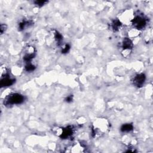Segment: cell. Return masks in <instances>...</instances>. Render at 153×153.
Returning <instances> with one entry per match:
<instances>
[{
	"label": "cell",
	"mask_w": 153,
	"mask_h": 153,
	"mask_svg": "<svg viewBox=\"0 0 153 153\" xmlns=\"http://www.w3.org/2000/svg\"><path fill=\"white\" fill-rule=\"evenodd\" d=\"M6 77H4L1 80V86L3 87H7V86H10L12 85L15 82V79L11 78L8 77L7 75H5Z\"/></svg>",
	"instance_id": "ba28073f"
},
{
	"label": "cell",
	"mask_w": 153,
	"mask_h": 153,
	"mask_svg": "<svg viewBox=\"0 0 153 153\" xmlns=\"http://www.w3.org/2000/svg\"><path fill=\"white\" fill-rule=\"evenodd\" d=\"M35 67L34 65H32V64H28L26 66H25V69L27 71H32L35 69Z\"/></svg>",
	"instance_id": "7c38bea8"
},
{
	"label": "cell",
	"mask_w": 153,
	"mask_h": 153,
	"mask_svg": "<svg viewBox=\"0 0 153 153\" xmlns=\"http://www.w3.org/2000/svg\"><path fill=\"white\" fill-rule=\"evenodd\" d=\"M69 49H70V46H69V45L66 44V45L65 46V48L62 49V52L63 53H66L67 52H69Z\"/></svg>",
	"instance_id": "5bb4252c"
},
{
	"label": "cell",
	"mask_w": 153,
	"mask_h": 153,
	"mask_svg": "<svg viewBox=\"0 0 153 153\" xmlns=\"http://www.w3.org/2000/svg\"><path fill=\"white\" fill-rule=\"evenodd\" d=\"M145 81V75L144 74H139L136 75L133 80L135 86L138 87H140L143 86Z\"/></svg>",
	"instance_id": "8992f818"
},
{
	"label": "cell",
	"mask_w": 153,
	"mask_h": 153,
	"mask_svg": "<svg viewBox=\"0 0 153 153\" xmlns=\"http://www.w3.org/2000/svg\"><path fill=\"white\" fill-rule=\"evenodd\" d=\"M133 126L132 124H125L121 127V131L123 132H129L133 130Z\"/></svg>",
	"instance_id": "30bf717a"
},
{
	"label": "cell",
	"mask_w": 153,
	"mask_h": 153,
	"mask_svg": "<svg viewBox=\"0 0 153 153\" xmlns=\"http://www.w3.org/2000/svg\"><path fill=\"white\" fill-rule=\"evenodd\" d=\"M48 3V1H35V4L37 5L38 6H44L45 3Z\"/></svg>",
	"instance_id": "4fadbf2b"
},
{
	"label": "cell",
	"mask_w": 153,
	"mask_h": 153,
	"mask_svg": "<svg viewBox=\"0 0 153 153\" xmlns=\"http://www.w3.org/2000/svg\"><path fill=\"white\" fill-rule=\"evenodd\" d=\"M122 25V23L120 22V21L119 19L114 20L111 23V28L114 31H119Z\"/></svg>",
	"instance_id": "9c48e42d"
},
{
	"label": "cell",
	"mask_w": 153,
	"mask_h": 153,
	"mask_svg": "<svg viewBox=\"0 0 153 153\" xmlns=\"http://www.w3.org/2000/svg\"><path fill=\"white\" fill-rule=\"evenodd\" d=\"M6 29V26L5 25H1V33L3 34Z\"/></svg>",
	"instance_id": "9a60e30c"
},
{
	"label": "cell",
	"mask_w": 153,
	"mask_h": 153,
	"mask_svg": "<svg viewBox=\"0 0 153 153\" xmlns=\"http://www.w3.org/2000/svg\"><path fill=\"white\" fill-rule=\"evenodd\" d=\"M30 25V22L29 21H22V22H20L19 23V30H23L24 29L27 27L29 26Z\"/></svg>",
	"instance_id": "8fae6325"
},
{
	"label": "cell",
	"mask_w": 153,
	"mask_h": 153,
	"mask_svg": "<svg viewBox=\"0 0 153 153\" xmlns=\"http://www.w3.org/2000/svg\"><path fill=\"white\" fill-rule=\"evenodd\" d=\"M59 135L63 139H66L71 136L73 133V129L72 127L68 126L65 129H62L59 132Z\"/></svg>",
	"instance_id": "52a82bcc"
},
{
	"label": "cell",
	"mask_w": 153,
	"mask_h": 153,
	"mask_svg": "<svg viewBox=\"0 0 153 153\" xmlns=\"http://www.w3.org/2000/svg\"><path fill=\"white\" fill-rule=\"evenodd\" d=\"M24 97L20 94L13 93L9 95L6 100H4V103L7 105H12L20 104L24 101Z\"/></svg>",
	"instance_id": "7a4b0ae2"
},
{
	"label": "cell",
	"mask_w": 153,
	"mask_h": 153,
	"mask_svg": "<svg viewBox=\"0 0 153 153\" xmlns=\"http://www.w3.org/2000/svg\"><path fill=\"white\" fill-rule=\"evenodd\" d=\"M135 18V15L132 10H126L122 13L119 18V20L122 23H125L126 25H129V23L132 22Z\"/></svg>",
	"instance_id": "3957f363"
},
{
	"label": "cell",
	"mask_w": 153,
	"mask_h": 153,
	"mask_svg": "<svg viewBox=\"0 0 153 153\" xmlns=\"http://www.w3.org/2000/svg\"><path fill=\"white\" fill-rule=\"evenodd\" d=\"M65 101H66L67 102H71V101H73V96H68V97L66 98Z\"/></svg>",
	"instance_id": "2e32d148"
},
{
	"label": "cell",
	"mask_w": 153,
	"mask_h": 153,
	"mask_svg": "<svg viewBox=\"0 0 153 153\" xmlns=\"http://www.w3.org/2000/svg\"><path fill=\"white\" fill-rule=\"evenodd\" d=\"M132 24L136 30H140L144 29L147 25V19L144 16H137L135 17L132 21Z\"/></svg>",
	"instance_id": "277c9868"
},
{
	"label": "cell",
	"mask_w": 153,
	"mask_h": 153,
	"mask_svg": "<svg viewBox=\"0 0 153 153\" xmlns=\"http://www.w3.org/2000/svg\"><path fill=\"white\" fill-rule=\"evenodd\" d=\"M133 48V42L132 41L127 38H126L123 41L122 48H123V54L124 56H127L131 52V49Z\"/></svg>",
	"instance_id": "5b68a950"
},
{
	"label": "cell",
	"mask_w": 153,
	"mask_h": 153,
	"mask_svg": "<svg viewBox=\"0 0 153 153\" xmlns=\"http://www.w3.org/2000/svg\"><path fill=\"white\" fill-rule=\"evenodd\" d=\"M109 123L106 119H99L94 122L92 127L93 136L97 138L107 133L109 129Z\"/></svg>",
	"instance_id": "6da1fadb"
}]
</instances>
